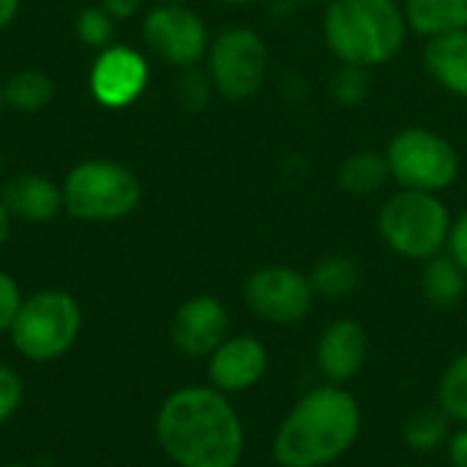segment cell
Wrapping results in <instances>:
<instances>
[{"label":"cell","mask_w":467,"mask_h":467,"mask_svg":"<svg viewBox=\"0 0 467 467\" xmlns=\"http://www.w3.org/2000/svg\"><path fill=\"white\" fill-rule=\"evenodd\" d=\"M219 3H224V5H246L252 0H219Z\"/></svg>","instance_id":"836d02e7"},{"label":"cell","mask_w":467,"mask_h":467,"mask_svg":"<svg viewBox=\"0 0 467 467\" xmlns=\"http://www.w3.org/2000/svg\"><path fill=\"white\" fill-rule=\"evenodd\" d=\"M268 369V350L254 337H227L208 356V383L222 394H238L260 383Z\"/></svg>","instance_id":"4fadbf2b"},{"label":"cell","mask_w":467,"mask_h":467,"mask_svg":"<svg viewBox=\"0 0 467 467\" xmlns=\"http://www.w3.org/2000/svg\"><path fill=\"white\" fill-rule=\"evenodd\" d=\"M424 66L441 88L467 99V27L427 38Z\"/></svg>","instance_id":"2e32d148"},{"label":"cell","mask_w":467,"mask_h":467,"mask_svg":"<svg viewBox=\"0 0 467 467\" xmlns=\"http://www.w3.org/2000/svg\"><path fill=\"white\" fill-rule=\"evenodd\" d=\"M227 328L230 315L224 304L213 296H194L178 306L170 337L178 353L189 358H205L227 339Z\"/></svg>","instance_id":"7c38bea8"},{"label":"cell","mask_w":467,"mask_h":467,"mask_svg":"<svg viewBox=\"0 0 467 467\" xmlns=\"http://www.w3.org/2000/svg\"><path fill=\"white\" fill-rule=\"evenodd\" d=\"M309 285H312L315 296L339 301V298H348L350 293H356V287L361 285V268L353 257L328 254L312 268Z\"/></svg>","instance_id":"ffe728a7"},{"label":"cell","mask_w":467,"mask_h":467,"mask_svg":"<svg viewBox=\"0 0 467 467\" xmlns=\"http://www.w3.org/2000/svg\"><path fill=\"white\" fill-rule=\"evenodd\" d=\"M19 405H22V380L11 367L0 364V424L8 421Z\"/></svg>","instance_id":"4316f807"},{"label":"cell","mask_w":467,"mask_h":467,"mask_svg":"<svg viewBox=\"0 0 467 467\" xmlns=\"http://www.w3.org/2000/svg\"><path fill=\"white\" fill-rule=\"evenodd\" d=\"M142 200L140 178L120 161L88 159L63 181V208L79 222L126 219Z\"/></svg>","instance_id":"5b68a950"},{"label":"cell","mask_w":467,"mask_h":467,"mask_svg":"<svg viewBox=\"0 0 467 467\" xmlns=\"http://www.w3.org/2000/svg\"><path fill=\"white\" fill-rule=\"evenodd\" d=\"M82 328V309L66 290H41L22 301L8 334L19 356L36 364L66 356Z\"/></svg>","instance_id":"8992f818"},{"label":"cell","mask_w":467,"mask_h":467,"mask_svg":"<svg viewBox=\"0 0 467 467\" xmlns=\"http://www.w3.org/2000/svg\"><path fill=\"white\" fill-rule=\"evenodd\" d=\"M361 432L358 400L326 383L306 391L279 424L274 460L279 467H326L345 457Z\"/></svg>","instance_id":"7a4b0ae2"},{"label":"cell","mask_w":467,"mask_h":467,"mask_svg":"<svg viewBox=\"0 0 467 467\" xmlns=\"http://www.w3.org/2000/svg\"><path fill=\"white\" fill-rule=\"evenodd\" d=\"M408 27L424 38H435L467 27V0H405Z\"/></svg>","instance_id":"e0dca14e"},{"label":"cell","mask_w":467,"mask_h":467,"mask_svg":"<svg viewBox=\"0 0 467 467\" xmlns=\"http://www.w3.org/2000/svg\"><path fill=\"white\" fill-rule=\"evenodd\" d=\"M74 27H77V38H79L82 44L93 47V49L109 47V44H112V36H115V19H112L101 5L79 11Z\"/></svg>","instance_id":"d4e9b609"},{"label":"cell","mask_w":467,"mask_h":467,"mask_svg":"<svg viewBox=\"0 0 467 467\" xmlns=\"http://www.w3.org/2000/svg\"><path fill=\"white\" fill-rule=\"evenodd\" d=\"M244 301L249 312L271 326H293L312 309L315 290L309 276L287 265L257 268L244 285Z\"/></svg>","instance_id":"30bf717a"},{"label":"cell","mask_w":467,"mask_h":467,"mask_svg":"<svg viewBox=\"0 0 467 467\" xmlns=\"http://www.w3.org/2000/svg\"><path fill=\"white\" fill-rule=\"evenodd\" d=\"M0 175H3V156H0Z\"/></svg>","instance_id":"8d00e7d4"},{"label":"cell","mask_w":467,"mask_h":467,"mask_svg":"<svg viewBox=\"0 0 467 467\" xmlns=\"http://www.w3.org/2000/svg\"><path fill=\"white\" fill-rule=\"evenodd\" d=\"M211 88H213L211 77H205L200 68L189 66V68H183V74L178 79V99L189 112H200L208 104Z\"/></svg>","instance_id":"484cf974"},{"label":"cell","mask_w":467,"mask_h":467,"mask_svg":"<svg viewBox=\"0 0 467 467\" xmlns=\"http://www.w3.org/2000/svg\"><path fill=\"white\" fill-rule=\"evenodd\" d=\"M367 356H369L367 331L361 323L348 320V317L326 326V331L317 339V350H315L320 375L334 386L353 380L364 369Z\"/></svg>","instance_id":"5bb4252c"},{"label":"cell","mask_w":467,"mask_h":467,"mask_svg":"<svg viewBox=\"0 0 467 467\" xmlns=\"http://www.w3.org/2000/svg\"><path fill=\"white\" fill-rule=\"evenodd\" d=\"M52 96H55V82L38 68H22V71L11 74L8 82L3 85L5 107L25 112V115L44 109L52 101Z\"/></svg>","instance_id":"44dd1931"},{"label":"cell","mask_w":467,"mask_h":467,"mask_svg":"<svg viewBox=\"0 0 467 467\" xmlns=\"http://www.w3.org/2000/svg\"><path fill=\"white\" fill-rule=\"evenodd\" d=\"M391 178L402 189L438 194L460 178V153L438 131L410 126L391 137L386 148Z\"/></svg>","instance_id":"52a82bcc"},{"label":"cell","mask_w":467,"mask_h":467,"mask_svg":"<svg viewBox=\"0 0 467 467\" xmlns=\"http://www.w3.org/2000/svg\"><path fill=\"white\" fill-rule=\"evenodd\" d=\"M3 107H5V99H3V88H0V112H3Z\"/></svg>","instance_id":"e575fe53"},{"label":"cell","mask_w":467,"mask_h":467,"mask_svg":"<svg viewBox=\"0 0 467 467\" xmlns=\"http://www.w3.org/2000/svg\"><path fill=\"white\" fill-rule=\"evenodd\" d=\"M389 178H391V172H389L386 153H378V150H358V153L348 156L339 167L342 189L356 197L375 194L378 189L386 186Z\"/></svg>","instance_id":"d6986e66"},{"label":"cell","mask_w":467,"mask_h":467,"mask_svg":"<svg viewBox=\"0 0 467 467\" xmlns=\"http://www.w3.org/2000/svg\"><path fill=\"white\" fill-rule=\"evenodd\" d=\"M378 230L391 252L427 263L449 246L451 213L438 194L402 189L383 202Z\"/></svg>","instance_id":"277c9868"},{"label":"cell","mask_w":467,"mask_h":467,"mask_svg":"<svg viewBox=\"0 0 467 467\" xmlns=\"http://www.w3.org/2000/svg\"><path fill=\"white\" fill-rule=\"evenodd\" d=\"M449 462L451 467H467V427L449 438Z\"/></svg>","instance_id":"4dcf8cb0"},{"label":"cell","mask_w":467,"mask_h":467,"mask_svg":"<svg viewBox=\"0 0 467 467\" xmlns=\"http://www.w3.org/2000/svg\"><path fill=\"white\" fill-rule=\"evenodd\" d=\"M369 88H372V79H369V68H364V66L342 63L331 74V79H328V93L342 107H358V104H364L367 96H369Z\"/></svg>","instance_id":"cb8c5ba5"},{"label":"cell","mask_w":467,"mask_h":467,"mask_svg":"<svg viewBox=\"0 0 467 467\" xmlns=\"http://www.w3.org/2000/svg\"><path fill=\"white\" fill-rule=\"evenodd\" d=\"M424 298L435 309H451L462 301L467 290V271L451 254H435L427 260L424 276H421Z\"/></svg>","instance_id":"ac0fdd59"},{"label":"cell","mask_w":467,"mask_h":467,"mask_svg":"<svg viewBox=\"0 0 467 467\" xmlns=\"http://www.w3.org/2000/svg\"><path fill=\"white\" fill-rule=\"evenodd\" d=\"M8 235H11V213H8V208H5V202L0 197V246L8 241Z\"/></svg>","instance_id":"d6a6232c"},{"label":"cell","mask_w":467,"mask_h":467,"mask_svg":"<svg viewBox=\"0 0 467 467\" xmlns=\"http://www.w3.org/2000/svg\"><path fill=\"white\" fill-rule=\"evenodd\" d=\"M142 38L148 49L181 68L197 66L208 49V25L186 3H159L142 22Z\"/></svg>","instance_id":"9c48e42d"},{"label":"cell","mask_w":467,"mask_h":467,"mask_svg":"<svg viewBox=\"0 0 467 467\" xmlns=\"http://www.w3.org/2000/svg\"><path fill=\"white\" fill-rule=\"evenodd\" d=\"M148 79H150L148 60L137 49L120 44L104 47L88 77L93 99L107 109H123L134 104L145 93Z\"/></svg>","instance_id":"8fae6325"},{"label":"cell","mask_w":467,"mask_h":467,"mask_svg":"<svg viewBox=\"0 0 467 467\" xmlns=\"http://www.w3.org/2000/svg\"><path fill=\"white\" fill-rule=\"evenodd\" d=\"M438 408L451 419L467 424V350L460 353L438 383Z\"/></svg>","instance_id":"603a6c76"},{"label":"cell","mask_w":467,"mask_h":467,"mask_svg":"<svg viewBox=\"0 0 467 467\" xmlns=\"http://www.w3.org/2000/svg\"><path fill=\"white\" fill-rule=\"evenodd\" d=\"M323 36L334 57L350 66H386L408 38V19L397 0H331Z\"/></svg>","instance_id":"3957f363"},{"label":"cell","mask_w":467,"mask_h":467,"mask_svg":"<svg viewBox=\"0 0 467 467\" xmlns=\"http://www.w3.org/2000/svg\"><path fill=\"white\" fill-rule=\"evenodd\" d=\"M449 254L467 271V211L451 222V233H449Z\"/></svg>","instance_id":"f1b7e54d"},{"label":"cell","mask_w":467,"mask_h":467,"mask_svg":"<svg viewBox=\"0 0 467 467\" xmlns=\"http://www.w3.org/2000/svg\"><path fill=\"white\" fill-rule=\"evenodd\" d=\"M159 3H186V0H159Z\"/></svg>","instance_id":"d590c367"},{"label":"cell","mask_w":467,"mask_h":467,"mask_svg":"<svg viewBox=\"0 0 467 467\" xmlns=\"http://www.w3.org/2000/svg\"><path fill=\"white\" fill-rule=\"evenodd\" d=\"M19 3H22V0H0V30H5V27L16 19Z\"/></svg>","instance_id":"1f68e13d"},{"label":"cell","mask_w":467,"mask_h":467,"mask_svg":"<svg viewBox=\"0 0 467 467\" xmlns=\"http://www.w3.org/2000/svg\"><path fill=\"white\" fill-rule=\"evenodd\" d=\"M268 66V47L260 33L249 27H227L211 41L208 77L224 99L244 101L257 96L265 85Z\"/></svg>","instance_id":"ba28073f"},{"label":"cell","mask_w":467,"mask_h":467,"mask_svg":"<svg viewBox=\"0 0 467 467\" xmlns=\"http://www.w3.org/2000/svg\"><path fill=\"white\" fill-rule=\"evenodd\" d=\"M156 441L178 467H238L244 424L213 386H189L170 394L156 416Z\"/></svg>","instance_id":"6da1fadb"},{"label":"cell","mask_w":467,"mask_h":467,"mask_svg":"<svg viewBox=\"0 0 467 467\" xmlns=\"http://www.w3.org/2000/svg\"><path fill=\"white\" fill-rule=\"evenodd\" d=\"M101 8L112 16V19H129L140 11L142 0H99Z\"/></svg>","instance_id":"f546056e"},{"label":"cell","mask_w":467,"mask_h":467,"mask_svg":"<svg viewBox=\"0 0 467 467\" xmlns=\"http://www.w3.org/2000/svg\"><path fill=\"white\" fill-rule=\"evenodd\" d=\"M3 467H30V465H3Z\"/></svg>","instance_id":"74e56055"},{"label":"cell","mask_w":467,"mask_h":467,"mask_svg":"<svg viewBox=\"0 0 467 467\" xmlns=\"http://www.w3.org/2000/svg\"><path fill=\"white\" fill-rule=\"evenodd\" d=\"M405 443L419 451V454H432L438 449H443L451 438V419L441 410V408H424L416 410L408 421H405V432H402Z\"/></svg>","instance_id":"7402d4cb"},{"label":"cell","mask_w":467,"mask_h":467,"mask_svg":"<svg viewBox=\"0 0 467 467\" xmlns=\"http://www.w3.org/2000/svg\"><path fill=\"white\" fill-rule=\"evenodd\" d=\"M11 219L27 224H47L63 211V189L38 172H22L3 183L0 192Z\"/></svg>","instance_id":"9a60e30c"},{"label":"cell","mask_w":467,"mask_h":467,"mask_svg":"<svg viewBox=\"0 0 467 467\" xmlns=\"http://www.w3.org/2000/svg\"><path fill=\"white\" fill-rule=\"evenodd\" d=\"M22 293H19V285L11 274H5L0 268V331H8L19 306H22Z\"/></svg>","instance_id":"83f0119b"}]
</instances>
